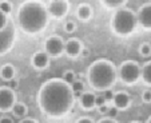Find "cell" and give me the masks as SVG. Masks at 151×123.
<instances>
[{
    "label": "cell",
    "instance_id": "16",
    "mask_svg": "<svg viewBox=\"0 0 151 123\" xmlns=\"http://www.w3.org/2000/svg\"><path fill=\"white\" fill-rule=\"evenodd\" d=\"M0 78L3 80H6V82H9L11 79H14L15 78V67L9 63L1 66V68H0Z\"/></svg>",
    "mask_w": 151,
    "mask_h": 123
},
{
    "label": "cell",
    "instance_id": "28",
    "mask_svg": "<svg viewBox=\"0 0 151 123\" xmlns=\"http://www.w3.org/2000/svg\"><path fill=\"white\" fill-rule=\"evenodd\" d=\"M142 99L145 103H151V90H146L142 94Z\"/></svg>",
    "mask_w": 151,
    "mask_h": 123
},
{
    "label": "cell",
    "instance_id": "33",
    "mask_svg": "<svg viewBox=\"0 0 151 123\" xmlns=\"http://www.w3.org/2000/svg\"><path fill=\"white\" fill-rule=\"evenodd\" d=\"M19 123H37V120L34 119V118H23Z\"/></svg>",
    "mask_w": 151,
    "mask_h": 123
},
{
    "label": "cell",
    "instance_id": "23",
    "mask_svg": "<svg viewBox=\"0 0 151 123\" xmlns=\"http://www.w3.org/2000/svg\"><path fill=\"white\" fill-rule=\"evenodd\" d=\"M139 54L142 55V56H150L151 55V44L150 43H143L140 44L139 47Z\"/></svg>",
    "mask_w": 151,
    "mask_h": 123
},
{
    "label": "cell",
    "instance_id": "22",
    "mask_svg": "<svg viewBox=\"0 0 151 123\" xmlns=\"http://www.w3.org/2000/svg\"><path fill=\"white\" fill-rule=\"evenodd\" d=\"M0 11L3 12L4 15H7V16L11 14L12 6H11V3H9L8 0H0Z\"/></svg>",
    "mask_w": 151,
    "mask_h": 123
},
{
    "label": "cell",
    "instance_id": "5",
    "mask_svg": "<svg viewBox=\"0 0 151 123\" xmlns=\"http://www.w3.org/2000/svg\"><path fill=\"white\" fill-rule=\"evenodd\" d=\"M118 78L124 84H135L140 79V66L135 60H124L118 68Z\"/></svg>",
    "mask_w": 151,
    "mask_h": 123
},
{
    "label": "cell",
    "instance_id": "20",
    "mask_svg": "<svg viewBox=\"0 0 151 123\" xmlns=\"http://www.w3.org/2000/svg\"><path fill=\"white\" fill-rule=\"evenodd\" d=\"M71 90L74 92V98L75 99H79L80 95L84 92V83H83L82 80H75L74 83L71 84Z\"/></svg>",
    "mask_w": 151,
    "mask_h": 123
},
{
    "label": "cell",
    "instance_id": "2",
    "mask_svg": "<svg viewBox=\"0 0 151 123\" xmlns=\"http://www.w3.org/2000/svg\"><path fill=\"white\" fill-rule=\"evenodd\" d=\"M47 7L39 0H27L19 7L17 24L20 29L27 35H37L44 31L48 24Z\"/></svg>",
    "mask_w": 151,
    "mask_h": 123
},
{
    "label": "cell",
    "instance_id": "24",
    "mask_svg": "<svg viewBox=\"0 0 151 123\" xmlns=\"http://www.w3.org/2000/svg\"><path fill=\"white\" fill-rule=\"evenodd\" d=\"M78 26L75 22H72V20H68L66 24H64V31L67 32V34H74L75 31H76Z\"/></svg>",
    "mask_w": 151,
    "mask_h": 123
},
{
    "label": "cell",
    "instance_id": "11",
    "mask_svg": "<svg viewBox=\"0 0 151 123\" xmlns=\"http://www.w3.org/2000/svg\"><path fill=\"white\" fill-rule=\"evenodd\" d=\"M137 22L145 29H151V3H147L137 12Z\"/></svg>",
    "mask_w": 151,
    "mask_h": 123
},
{
    "label": "cell",
    "instance_id": "25",
    "mask_svg": "<svg viewBox=\"0 0 151 123\" xmlns=\"http://www.w3.org/2000/svg\"><path fill=\"white\" fill-rule=\"evenodd\" d=\"M118 112H119V110L116 109V107H109V110H107V118H111V119H115L118 115Z\"/></svg>",
    "mask_w": 151,
    "mask_h": 123
},
{
    "label": "cell",
    "instance_id": "15",
    "mask_svg": "<svg viewBox=\"0 0 151 123\" xmlns=\"http://www.w3.org/2000/svg\"><path fill=\"white\" fill-rule=\"evenodd\" d=\"M76 16L79 20L82 22H87V20L91 19L92 16V8L90 4H86V3H82L79 4V7L76 8Z\"/></svg>",
    "mask_w": 151,
    "mask_h": 123
},
{
    "label": "cell",
    "instance_id": "19",
    "mask_svg": "<svg viewBox=\"0 0 151 123\" xmlns=\"http://www.w3.org/2000/svg\"><path fill=\"white\" fill-rule=\"evenodd\" d=\"M100 1H102V4L106 8L115 9V11H116V9L122 8V7L124 6L127 0H100Z\"/></svg>",
    "mask_w": 151,
    "mask_h": 123
},
{
    "label": "cell",
    "instance_id": "8",
    "mask_svg": "<svg viewBox=\"0 0 151 123\" xmlns=\"http://www.w3.org/2000/svg\"><path fill=\"white\" fill-rule=\"evenodd\" d=\"M47 7V12L50 16H52L54 19H63L67 15L70 9V3L68 0H50V3Z\"/></svg>",
    "mask_w": 151,
    "mask_h": 123
},
{
    "label": "cell",
    "instance_id": "36",
    "mask_svg": "<svg viewBox=\"0 0 151 123\" xmlns=\"http://www.w3.org/2000/svg\"><path fill=\"white\" fill-rule=\"evenodd\" d=\"M147 123H151V117L148 118V120H147Z\"/></svg>",
    "mask_w": 151,
    "mask_h": 123
},
{
    "label": "cell",
    "instance_id": "37",
    "mask_svg": "<svg viewBox=\"0 0 151 123\" xmlns=\"http://www.w3.org/2000/svg\"><path fill=\"white\" fill-rule=\"evenodd\" d=\"M131 123H140V122H131Z\"/></svg>",
    "mask_w": 151,
    "mask_h": 123
},
{
    "label": "cell",
    "instance_id": "1",
    "mask_svg": "<svg viewBox=\"0 0 151 123\" xmlns=\"http://www.w3.org/2000/svg\"><path fill=\"white\" fill-rule=\"evenodd\" d=\"M75 102L71 86L62 78H54L40 86L37 92V104L43 114L50 118H62L70 112Z\"/></svg>",
    "mask_w": 151,
    "mask_h": 123
},
{
    "label": "cell",
    "instance_id": "6",
    "mask_svg": "<svg viewBox=\"0 0 151 123\" xmlns=\"http://www.w3.org/2000/svg\"><path fill=\"white\" fill-rule=\"evenodd\" d=\"M16 39V28L11 20H8L7 26L0 29V55H4L14 47Z\"/></svg>",
    "mask_w": 151,
    "mask_h": 123
},
{
    "label": "cell",
    "instance_id": "35",
    "mask_svg": "<svg viewBox=\"0 0 151 123\" xmlns=\"http://www.w3.org/2000/svg\"><path fill=\"white\" fill-rule=\"evenodd\" d=\"M0 123H14V120L8 117H3V118H0Z\"/></svg>",
    "mask_w": 151,
    "mask_h": 123
},
{
    "label": "cell",
    "instance_id": "30",
    "mask_svg": "<svg viewBox=\"0 0 151 123\" xmlns=\"http://www.w3.org/2000/svg\"><path fill=\"white\" fill-rule=\"evenodd\" d=\"M7 87H8V88H11V90H14V91H15V90H16L17 87H19V82L16 80V78H14V79L9 80V82H8V86H7Z\"/></svg>",
    "mask_w": 151,
    "mask_h": 123
},
{
    "label": "cell",
    "instance_id": "4",
    "mask_svg": "<svg viewBox=\"0 0 151 123\" xmlns=\"http://www.w3.org/2000/svg\"><path fill=\"white\" fill-rule=\"evenodd\" d=\"M111 29L118 36L126 37L131 35L137 28V15L130 8H122L116 9L111 17Z\"/></svg>",
    "mask_w": 151,
    "mask_h": 123
},
{
    "label": "cell",
    "instance_id": "13",
    "mask_svg": "<svg viewBox=\"0 0 151 123\" xmlns=\"http://www.w3.org/2000/svg\"><path fill=\"white\" fill-rule=\"evenodd\" d=\"M114 107H116L119 111L122 110H127L131 104V98L126 91H119L114 94V99H112Z\"/></svg>",
    "mask_w": 151,
    "mask_h": 123
},
{
    "label": "cell",
    "instance_id": "9",
    "mask_svg": "<svg viewBox=\"0 0 151 123\" xmlns=\"http://www.w3.org/2000/svg\"><path fill=\"white\" fill-rule=\"evenodd\" d=\"M15 103H16V95L14 90L8 88L7 86L0 87V111H11Z\"/></svg>",
    "mask_w": 151,
    "mask_h": 123
},
{
    "label": "cell",
    "instance_id": "3",
    "mask_svg": "<svg viewBox=\"0 0 151 123\" xmlns=\"http://www.w3.org/2000/svg\"><path fill=\"white\" fill-rule=\"evenodd\" d=\"M118 79V68L111 60L98 59L92 62L87 71V80L96 91H106L112 88Z\"/></svg>",
    "mask_w": 151,
    "mask_h": 123
},
{
    "label": "cell",
    "instance_id": "27",
    "mask_svg": "<svg viewBox=\"0 0 151 123\" xmlns=\"http://www.w3.org/2000/svg\"><path fill=\"white\" fill-rule=\"evenodd\" d=\"M8 16L7 15H4L3 12L0 11V29H3L4 27L7 26V23H8Z\"/></svg>",
    "mask_w": 151,
    "mask_h": 123
},
{
    "label": "cell",
    "instance_id": "7",
    "mask_svg": "<svg viewBox=\"0 0 151 123\" xmlns=\"http://www.w3.org/2000/svg\"><path fill=\"white\" fill-rule=\"evenodd\" d=\"M44 52L50 58H58L62 54H64V40L58 35L47 37L44 40Z\"/></svg>",
    "mask_w": 151,
    "mask_h": 123
},
{
    "label": "cell",
    "instance_id": "34",
    "mask_svg": "<svg viewBox=\"0 0 151 123\" xmlns=\"http://www.w3.org/2000/svg\"><path fill=\"white\" fill-rule=\"evenodd\" d=\"M98 110H99L100 114H107V110H109V104H104V106H102V107H98Z\"/></svg>",
    "mask_w": 151,
    "mask_h": 123
},
{
    "label": "cell",
    "instance_id": "12",
    "mask_svg": "<svg viewBox=\"0 0 151 123\" xmlns=\"http://www.w3.org/2000/svg\"><path fill=\"white\" fill-rule=\"evenodd\" d=\"M31 64L36 70H46L50 66V56L44 51H36L31 58Z\"/></svg>",
    "mask_w": 151,
    "mask_h": 123
},
{
    "label": "cell",
    "instance_id": "14",
    "mask_svg": "<svg viewBox=\"0 0 151 123\" xmlns=\"http://www.w3.org/2000/svg\"><path fill=\"white\" fill-rule=\"evenodd\" d=\"M95 99H96V95H95L94 92L84 91L79 98V103L83 110L90 111V110L95 109Z\"/></svg>",
    "mask_w": 151,
    "mask_h": 123
},
{
    "label": "cell",
    "instance_id": "26",
    "mask_svg": "<svg viewBox=\"0 0 151 123\" xmlns=\"http://www.w3.org/2000/svg\"><path fill=\"white\" fill-rule=\"evenodd\" d=\"M114 94H115V92L112 91L111 88H110V90H106V91H104V94H103V98L106 99V102H107V103H109V102H112V99H114Z\"/></svg>",
    "mask_w": 151,
    "mask_h": 123
},
{
    "label": "cell",
    "instance_id": "17",
    "mask_svg": "<svg viewBox=\"0 0 151 123\" xmlns=\"http://www.w3.org/2000/svg\"><path fill=\"white\" fill-rule=\"evenodd\" d=\"M11 111L16 118H22V119H23V118H27L28 107H27L24 103H22V102H16V103L14 104V107H12Z\"/></svg>",
    "mask_w": 151,
    "mask_h": 123
},
{
    "label": "cell",
    "instance_id": "29",
    "mask_svg": "<svg viewBox=\"0 0 151 123\" xmlns=\"http://www.w3.org/2000/svg\"><path fill=\"white\" fill-rule=\"evenodd\" d=\"M104 104H109V103L106 102V99L103 98V95L96 96V99H95V107H102V106H104Z\"/></svg>",
    "mask_w": 151,
    "mask_h": 123
},
{
    "label": "cell",
    "instance_id": "21",
    "mask_svg": "<svg viewBox=\"0 0 151 123\" xmlns=\"http://www.w3.org/2000/svg\"><path fill=\"white\" fill-rule=\"evenodd\" d=\"M62 79L64 80V82H66L68 86H71V84L74 83L75 80H76V75H75V72L72 71V70H67V71L63 72Z\"/></svg>",
    "mask_w": 151,
    "mask_h": 123
},
{
    "label": "cell",
    "instance_id": "31",
    "mask_svg": "<svg viewBox=\"0 0 151 123\" xmlns=\"http://www.w3.org/2000/svg\"><path fill=\"white\" fill-rule=\"evenodd\" d=\"M75 123H96V122H94V119H92V118L82 117V118H79V119H78Z\"/></svg>",
    "mask_w": 151,
    "mask_h": 123
},
{
    "label": "cell",
    "instance_id": "32",
    "mask_svg": "<svg viewBox=\"0 0 151 123\" xmlns=\"http://www.w3.org/2000/svg\"><path fill=\"white\" fill-rule=\"evenodd\" d=\"M98 123H118V122H116V119H111V118L106 117V118H102Z\"/></svg>",
    "mask_w": 151,
    "mask_h": 123
},
{
    "label": "cell",
    "instance_id": "18",
    "mask_svg": "<svg viewBox=\"0 0 151 123\" xmlns=\"http://www.w3.org/2000/svg\"><path fill=\"white\" fill-rule=\"evenodd\" d=\"M140 79L146 84L151 86V62H147L140 67Z\"/></svg>",
    "mask_w": 151,
    "mask_h": 123
},
{
    "label": "cell",
    "instance_id": "10",
    "mask_svg": "<svg viewBox=\"0 0 151 123\" xmlns=\"http://www.w3.org/2000/svg\"><path fill=\"white\" fill-rule=\"evenodd\" d=\"M83 44L76 37H70L67 42H64V54L70 58H78L82 55Z\"/></svg>",
    "mask_w": 151,
    "mask_h": 123
}]
</instances>
